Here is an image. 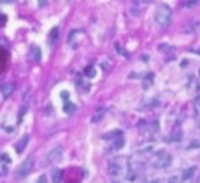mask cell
Segmentation results:
<instances>
[{
  "label": "cell",
  "mask_w": 200,
  "mask_h": 183,
  "mask_svg": "<svg viewBox=\"0 0 200 183\" xmlns=\"http://www.w3.org/2000/svg\"><path fill=\"white\" fill-rule=\"evenodd\" d=\"M170 162H172V157L170 153H167L165 150H160L155 153V158H153V167H156V169H167L170 166Z\"/></svg>",
  "instance_id": "3"
},
{
  "label": "cell",
  "mask_w": 200,
  "mask_h": 183,
  "mask_svg": "<svg viewBox=\"0 0 200 183\" xmlns=\"http://www.w3.org/2000/svg\"><path fill=\"white\" fill-rule=\"evenodd\" d=\"M30 56H32L35 62H40V58H42V53H40V49H39L37 46H32V49H30Z\"/></svg>",
  "instance_id": "10"
},
{
  "label": "cell",
  "mask_w": 200,
  "mask_h": 183,
  "mask_svg": "<svg viewBox=\"0 0 200 183\" xmlns=\"http://www.w3.org/2000/svg\"><path fill=\"white\" fill-rule=\"evenodd\" d=\"M197 4H198L197 0H189V2H183V6H184V7H193V6H197Z\"/></svg>",
  "instance_id": "18"
},
{
  "label": "cell",
  "mask_w": 200,
  "mask_h": 183,
  "mask_svg": "<svg viewBox=\"0 0 200 183\" xmlns=\"http://www.w3.org/2000/svg\"><path fill=\"white\" fill-rule=\"evenodd\" d=\"M62 99H63V100H67V99H69V93H67V92H63V93H62Z\"/></svg>",
  "instance_id": "20"
},
{
  "label": "cell",
  "mask_w": 200,
  "mask_h": 183,
  "mask_svg": "<svg viewBox=\"0 0 200 183\" xmlns=\"http://www.w3.org/2000/svg\"><path fill=\"white\" fill-rule=\"evenodd\" d=\"M11 162V158L6 155V153H2L0 155V176H6L7 174V164Z\"/></svg>",
  "instance_id": "6"
},
{
  "label": "cell",
  "mask_w": 200,
  "mask_h": 183,
  "mask_svg": "<svg viewBox=\"0 0 200 183\" xmlns=\"http://www.w3.org/2000/svg\"><path fill=\"white\" fill-rule=\"evenodd\" d=\"M28 141H30V136H28V134H27V136H23L21 139L18 141V143H16V146H14L18 153H23V150H25V146L28 145Z\"/></svg>",
  "instance_id": "7"
},
{
  "label": "cell",
  "mask_w": 200,
  "mask_h": 183,
  "mask_svg": "<svg viewBox=\"0 0 200 183\" xmlns=\"http://www.w3.org/2000/svg\"><path fill=\"white\" fill-rule=\"evenodd\" d=\"M147 79H144V83H142V86H144V88H149V86H151V83H153V74L151 72H149V74L146 76Z\"/></svg>",
  "instance_id": "15"
},
{
  "label": "cell",
  "mask_w": 200,
  "mask_h": 183,
  "mask_svg": "<svg viewBox=\"0 0 200 183\" xmlns=\"http://www.w3.org/2000/svg\"><path fill=\"white\" fill-rule=\"evenodd\" d=\"M155 21L160 25L162 28H167L172 21V9L167 4H160L155 11Z\"/></svg>",
  "instance_id": "2"
},
{
  "label": "cell",
  "mask_w": 200,
  "mask_h": 183,
  "mask_svg": "<svg viewBox=\"0 0 200 183\" xmlns=\"http://www.w3.org/2000/svg\"><path fill=\"white\" fill-rule=\"evenodd\" d=\"M12 90H14V85L12 83H4L2 85V97H9L12 93Z\"/></svg>",
  "instance_id": "8"
},
{
  "label": "cell",
  "mask_w": 200,
  "mask_h": 183,
  "mask_svg": "<svg viewBox=\"0 0 200 183\" xmlns=\"http://www.w3.org/2000/svg\"><path fill=\"white\" fill-rule=\"evenodd\" d=\"M58 32H60V28L58 27H54L53 30H51V33H49V42L53 44L56 39H58Z\"/></svg>",
  "instance_id": "12"
},
{
  "label": "cell",
  "mask_w": 200,
  "mask_h": 183,
  "mask_svg": "<svg viewBox=\"0 0 200 183\" xmlns=\"http://www.w3.org/2000/svg\"><path fill=\"white\" fill-rule=\"evenodd\" d=\"M197 53H200V48H198V49H197Z\"/></svg>",
  "instance_id": "21"
},
{
  "label": "cell",
  "mask_w": 200,
  "mask_h": 183,
  "mask_svg": "<svg viewBox=\"0 0 200 183\" xmlns=\"http://www.w3.org/2000/svg\"><path fill=\"white\" fill-rule=\"evenodd\" d=\"M63 111L67 114H72L74 113V111H76V106H74V104L72 102H65V106H63Z\"/></svg>",
  "instance_id": "13"
},
{
  "label": "cell",
  "mask_w": 200,
  "mask_h": 183,
  "mask_svg": "<svg viewBox=\"0 0 200 183\" xmlns=\"http://www.w3.org/2000/svg\"><path fill=\"white\" fill-rule=\"evenodd\" d=\"M62 155H63V148H62V146L53 148V150L46 155V158H44V166H49V164H53V162H58L60 158H62Z\"/></svg>",
  "instance_id": "4"
},
{
  "label": "cell",
  "mask_w": 200,
  "mask_h": 183,
  "mask_svg": "<svg viewBox=\"0 0 200 183\" xmlns=\"http://www.w3.org/2000/svg\"><path fill=\"white\" fill-rule=\"evenodd\" d=\"M32 169H33V157H28L27 160H25L21 166H19V169L16 171V176H18V178L27 176V174L32 171Z\"/></svg>",
  "instance_id": "5"
},
{
  "label": "cell",
  "mask_w": 200,
  "mask_h": 183,
  "mask_svg": "<svg viewBox=\"0 0 200 183\" xmlns=\"http://www.w3.org/2000/svg\"><path fill=\"white\" fill-rule=\"evenodd\" d=\"M84 72H86L88 78H93V76H95V69H93V67H86V70H84Z\"/></svg>",
  "instance_id": "17"
},
{
  "label": "cell",
  "mask_w": 200,
  "mask_h": 183,
  "mask_svg": "<svg viewBox=\"0 0 200 183\" xmlns=\"http://www.w3.org/2000/svg\"><path fill=\"white\" fill-rule=\"evenodd\" d=\"M62 174H63V171H62V169H56V171L53 172V183L62 181Z\"/></svg>",
  "instance_id": "14"
},
{
  "label": "cell",
  "mask_w": 200,
  "mask_h": 183,
  "mask_svg": "<svg viewBox=\"0 0 200 183\" xmlns=\"http://www.w3.org/2000/svg\"><path fill=\"white\" fill-rule=\"evenodd\" d=\"M107 169H109L113 183H125V174H126L128 166H125V162L121 158H113V160L109 162Z\"/></svg>",
  "instance_id": "1"
},
{
  "label": "cell",
  "mask_w": 200,
  "mask_h": 183,
  "mask_svg": "<svg viewBox=\"0 0 200 183\" xmlns=\"http://www.w3.org/2000/svg\"><path fill=\"white\" fill-rule=\"evenodd\" d=\"M104 114H105V108H98V111L95 114H93V118H91V122L93 123H98L100 120L104 118Z\"/></svg>",
  "instance_id": "11"
},
{
  "label": "cell",
  "mask_w": 200,
  "mask_h": 183,
  "mask_svg": "<svg viewBox=\"0 0 200 183\" xmlns=\"http://www.w3.org/2000/svg\"><path fill=\"white\" fill-rule=\"evenodd\" d=\"M195 172H197V167H189V169L183 171V174H181V180H183V181H186V180H191Z\"/></svg>",
  "instance_id": "9"
},
{
  "label": "cell",
  "mask_w": 200,
  "mask_h": 183,
  "mask_svg": "<svg viewBox=\"0 0 200 183\" xmlns=\"http://www.w3.org/2000/svg\"><path fill=\"white\" fill-rule=\"evenodd\" d=\"M167 183H183V180H181V176L177 174V176H170L167 180Z\"/></svg>",
  "instance_id": "16"
},
{
  "label": "cell",
  "mask_w": 200,
  "mask_h": 183,
  "mask_svg": "<svg viewBox=\"0 0 200 183\" xmlns=\"http://www.w3.org/2000/svg\"><path fill=\"white\" fill-rule=\"evenodd\" d=\"M4 23H6V16H4V14H0V27H2Z\"/></svg>",
  "instance_id": "19"
}]
</instances>
